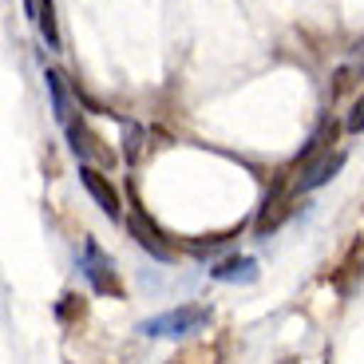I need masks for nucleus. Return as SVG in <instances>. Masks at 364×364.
I'll list each match as a JSON object with an SVG mask.
<instances>
[{"instance_id":"1","label":"nucleus","mask_w":364,"mask_h":364,"mask_svg":"<svg viewBox=\"0 0 364 364\" xmlns=\"http://www.w3.org/2000/svg\"><path fill=\"white\" fill-rule=\"evenodd\" d=\"M83 277L91 282V289L103 293V297H123V285H119V273H115V262L103 254V246L95 237L83 242V262H80Z\"/></svg>"},{"instance_id":"2","label":"nucleus","mask_w":364,"mask_h":364,"mask_svg":"<svg viewBox=\"0 0 364 364\" xmlns=\"http://www.w3.org/2000/svg\"><path fill=\"white\" fill-rule=\"evenodd\" d=\"M206 321H210V309L182 305V309H171V313H159V317L143 321L139 333H146V337H186V333H198Z\"/></svg>"},{"instance_id":"3","label":"nucleus","mask_w":364,"mask_h":364,"mask_svg":"<svg viewBox=\"0 0 364 364\" xmlns=\"http://www.w3.org/2000/svg\"><path fill=\"white\" fill-rule=\"evenodd\" d=\"M64 131H68V139H72V151H75L80 163H87V166H111V163H115V151L103 146V139L95 135L83 119H72Z\"/></svg>"},{"instance_id":"4","label":"nucleus","mask_w":364,"mask_h":364,"mask_svg":"<svg viewBox=\"0 0 364 364\" xmlns=\"http://www.w3.org/2000/svg\"><path fill=\"white\" fill-rule=\"evenodd\" d=\"M127 230H131V237H135V242H139V246H143L151 257H159V262H171V257H174L171 242L163 237V230H159L155 222H151V214H146L143 206H135V210H131Z\"/></svg>"},{"instance_id":"5","label":"nucleus","mask_w":364,"mask_h":364,"mask_svg":"<svg viewBox=\"0 0 364 364\" xmlns=\"http://www.w3.org/2000/svg\"><path fill=\"white\" fill-rule=\"evenodd\" d=\"M80 182L87 186V194L95 198V206L107 214V218H119L123 214V202H119V191L111 186V178L100 171V166H87V163H80Z\"/></svg>"},{"instance_id":"6","label":"nucleus","mask_w":364,"mask_h":364,"mask_svg":"<svg viewBox=\"0 0 364 364\" xmlns=\"http://www.w3.org/2000/svg\"><path fill=\"white\" fill-rule=\"evenodd\" d=\"M293 214V206H289V198H282V191H273L269 198H265V206H262V214H257V222H254V230H257V237H265V234H273V230L282 226L285 218Z\"/></svg>"},{"instance_id":"7","label":"nucleus","mask_w":364,"mask_h":364,"mask_svg":"<svg viewBox=\"0 0 364 364\" xmlns=\"http://www.w3.org/2000/svg\"><path fill=\"white\" fill-rule=\"evenodd\" d=\"M341 166H345V155H325L321 163H309V166H305V174L297 178V191L305 194V191H317V186H325V182L333 178Z\"/></svg>"},{"instance_id":"8","label":"nucleus","mask_w":364,"mask_h":364,"mask_svg":"<svg viewBox=\"0 0 364 364\" xmlns=\"http://www.w3.org/2000/svg\"><path fill=\"white\" fill-rule=\"evenodd\" d=\"M36 28L44 36L48 52H60V24H55V0H36Z\"/></svg>"},{"instance_id":"9","label":"nucleus","mask_w":364,"mask_h":364,"mask_svg":"<svg viewBox=\"0 0 364 364\" xmlns=\"http://www.w3.org/2000/svg\"><path fill=\"white\" fill-rule=\"evenodd\" d=\"M214 282H254L257 277V262L254 257H230V262L214 265Z\"/></svg>"},{"instance_id":"10","label":"nucleus","mask_w":364,"mask_h":364,"mask_svg":"<svg viewBox=\"0 0 364 364\" xmlns=\"http://www.w3.org/2000/svg\"><path fill=\"white\" fill-rule=\"evenodd\" d=\"M48 80V91H52V107H55V119H60V123H72V100H68V87H64V75L60 72H48L44 75Z\"/></svg>"},{"instance_id":"11","label":"nucleus","mask_w":364,"mask_h":364,"mask_svg":"<svg viewBox=\"0 0 364 364\" xmlns=\"http://www.w3.org/2000/svg\"><path fill=\"white\" fill-rule=\"evenodd\" d=\"M345 127L353 131V135H360V131H364V95L353 103V115H348V123H345Z\"/></svg>"},{"instance_id":"12","label":"nucleus","mask_w":364,"mask_h":364,"mask_svg":"<svg viewBox=\"0 0 364 364\" xmlns=\"http://www.w3.org/2000/svg\"><path fill=\"white\" fill-rule=\"evenodd\" d=\"M360 72H364V60H360Z\"/></svg>"}]
</instances>
